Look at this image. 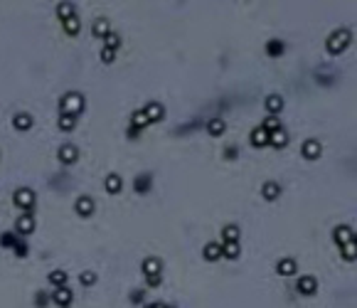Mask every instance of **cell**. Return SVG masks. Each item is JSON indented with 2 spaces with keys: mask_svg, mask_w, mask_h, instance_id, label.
<instances>
[{
  "mask_svg": "<svg viewBox=\"0 0 357 308\" xmlns=\"http://www.w3.org/2000/svg\"><path fill=\"white\" fill-rule=\"evenodd\" d=\"M353 44V32L348 30V27H340V30H335L330 37H328V42H325V49H328V54H343L348 47Z\"/></svg>",
  "mask_w": 357,
  "mask_h": 308,
  "instance_id": "1",
  "label": "cell"
},
{
  "mask_svg": "<svg viewBox=\"0 0 357 308\" xmlns=\"http://www.w3.org/2000/svg\"><path fill=\"white\" fill-rule=\"evenodd\" d=\"M12 202H15V207L22 210V215H32L37 210V195L32 188H17L12 195Z\"/></svg>",
  "mask_w": 357,
  "mask_h": 308,
  "instance_id": "2",
  "label": "cell"
},
{
  "mask_svg": "<svg viewBox=\"0 0 357 308\" xmlns=\"http://www.w3.org/2000/svg\"><path fill=\"white\" fill-rule=\"evenodd\" d=\"M84 111V94L79 91H67L59 99V114L64 116H79Z\"/></svg>",
  "mask_w": 357,
  "mask_h": 308,
  "instance_id": "3",
  "label": "cell"
},
{
  "mask_svg": "<svg viewBox=\"0 0 357 308\" xmlns=\"http://www.w3.org/2000/svg\"><path fill=\"white\" fill-rule=\"evenodd\" d=\"M72 291L67 289V286H59V289H54L52 294H49V301L54 304V306H59V308H69L72 306Z\"/></svg>",
  "mask_w": 357,
  "mask_h": 308,
  "instance_id": "4",
  "label": "cell"
},
{
  "mask_svg": "<svg viewBox=\"0 0 357 308\" xmlns=\"http://www.w3.org/2000/svg\"><path fill=\"white\" fill-rule=\"evenodd\" d=\"M35 215H20L17 217V222H15V234L17 237H27V234H32L35 232Z\"/></svg>",
  "mask_w": 357,
  "mask_h": 308,
  "instance_id": "5",
  "label": "cell"
},
{
  "mask_svg": "<svg viewBox=\"0 0 357 308\" xmlns=\"http://www.w3.org/2000/svg\"><path fill=\"white\" fill-rule=\"evenodd\" d=\"M59 163H64V165H74L77 160H79V148L74 146V143H64V146H59Z\"/></svg>",
  "mask_w": 357,
  "mask_h": 308,
  "instance_id": "6",
  "label": "cell"
},
{
  "mask_svg": "<svg viewBox=\"0 0 357 308\" xmlns=\"http://www.w3.org/2000/svg\"><path fill=\"white\" fill-rule=\"evenodd\" d=\"M74 210H77L79 217H91L94 210H96V202H94V197L81 195V197H77V202H74Z\"/></svg>",
  "mask_w": 357,
  "mask_h": 308,
  "instance_id": "7",
  "label": "cell"
},
{
  "mask_svg": "<svg viewBox=\"0 0 357 308\" xmlns=\"http://www.w3.org/2000/svg\"><path fill=\"white\" fill-rule=\"evenodd\" d=\"M296 291H298L301 296H313L318 291V279L316 276H301V279L296 281Z\"/></svg>",
  "mask_w": 357,
  "mask_h": 308,
  "instance_id": "8",
  "label": "cell"
},
{
  "mask_svg": "<svg viewBox=\"0 0 357 308\" xmlns=\"http://www.w3.org/2000/svg\"><path fill=\"white\" fill-rule=\"evenodd\" d=\"M301 155H303L306 160H318V158L323 155V146H320V141L308 138V141L303 143V148H301Z\"/></svg>",
  "mask_w": 357,
  "mask_h": 308,
  "instance_id": "9",
  "label": "cell"
},
{
  "mask_svg": "<svg viewBox=\"0 0 357 308\" xmlns=\"http://www.w3.org/2000/svg\"><path fill=\"white\" fill-rule=\"evenodd\" d=\"M333 239H335V244H348V242H355V230L350 227V225H340V227H335V232H333Z\"/></svg>",
  "mask_w": 357,
  "mask_h": 308,
  "instance_id": "10",
  "label": "cell"
},
{
  "mask_svg": "<svg viewBox=\"0 0 357 308\" xmlns=\"http://www.w3.org/2000/svg\"><path fill=\"white\" fill-rule=\"evenodd\" d=\"M143 114H146V118H148V126H151V123H160V121L165 118V109H163V104L153 101V104H148V106L143 109Z\"/></svg>",
  "mask_w": 357,
  "mask_h": 308,
  "instance_id": "11",
  "label": "cell"
},
{
  "mask_svg": "<svg viewBox=\"0 0 357 308\" xmlns=\"http://www.w3.org/2000/svg\"><path fill=\"white\" fill-rule=\"evenodd\" d=\"M298 271V262L296 259H291V257H283V259H278L276 262V274L278 276H293Z\"/></svg>",
  "mask_w": 357,
  "mask_h": 308,
  "instance_id": "12",
  "label": "cell"
},
{
  "mask_svg": "<svg viewBox=\"0 0 357 308\" xmlns=\"http://www.w3.org/2000/svg\"><path fill=\"white\" fill-rule=\"evenodd\" d=\"M202 257H204V262H219L222 259V244L219 242H207L204 249H202Z\"/></svg>",
  "mask_w": 357,
  "mask_h": 308,
  "instance_id": "13",
  "label": "cell"
},
{
  "mask_svg": "<svg viewBox=\"0 0 357 308\" xmlns=\"http://www.w3.org/2000/svg\"><path fill=\"white\" fill-rule=\"evenodd\" d=\"M264 109L269 111V116H278L283 111V99H281L278 94H269V96L264 99Z\"/></svg>",
  "mask_w": 357,
  "mask_h": 308,
  "instance_id": "14",
  "label": "cell"
},
{
  "mask_svg": "<svg viewBox=\"0 0 357 308\" xmlns=\"http://www.w3.org/2000/svg\"><path fill=\"white\" fill-rule=\"evenodd\" d=\"M151 188H153V173H143V175H138L133 180V190L138 195H146Z\"/></svg>",
  "mask_w": 357,
  "mask_h": 308,
  "instance_id": "15",
  "label": "cell"
},
{
  "mask_svg": "<svg viewBox=\"0 0 357 308\" xmlns=\"http://www.w3.org/2000/svg\"><path fill=\"white\" fill-rule=\"evenodd\" d=\"M104 188H106V193L109 195H119L121 188H123V180H121L119 173H109L106 180H104Z\"/></svg>",
  "mask_w": 357,
  "mask_h": 308,
  "instance_id": "16",
  "label": "cell"
},
{
  "mask_svg": "<svg viewBox=\"0 0 357 308\" xmlns=\"http://www.w3.org/2000/svg\"><path fill=\"white\" fill-rule=\"evenodd\" d=\"M143 274L146 276H160V271H163V262H160L158 257H148L146 262H143Z\"/></svg>",
  "mask_w": 357,
  "mask_h": 308,
  "instance_id": "17",
  "label": "cell"
},
{
  "mask_svg": "<svg viewBox=\"0 0 357 308\" xmlns=\"http://www.w3.org/2000/svg\"><path fill=\"white\" fill-rule=\"evenodd\" d=\"M111 32V25H109V20L106 17H99V20H94V25H91V35L99 39H104L106 35Z\"/></svg>",
  "mask_w": 357,
  "mask_h": 308,
  "instance_id": "18",
  "label": "cell"
},
{
  "mask_svg": "<svg viewBox=\"0 0 357 308\" xmlns=\"http://www.w3.org/2000/svg\"><path fill=\"white\" fill-rule=\"evenodd\" d=\"M269 146H274V148H286L288 146V133L283 131V126L278 128V131H274V133H269Z\"/></svg>",
  "mask_w": 357,
  "mask_h": 308,
  "instance_id": "19",
  "label": "cell"
},
{
  "mask_svg": "<svg viewBox=\"0 0 357 308\" xmlns=\"http://www.w3.org/2000/svg\"><path fill=\"white\" fill-rule=\"evenodd\" d=\"M222 244V259H237L239 254H241V247H239V242H219Z\"/></svg>",
  "mask_w": 357,
  "mask_h": 308,
  "instance_id": "20",
  "label": "cell"
},
{
  "mask_svg": "<svg viewBox=\"0 0 357 308\" xmlns=\"http://www.w3.org/2000/svg\"><path fill=\"white\" fill-rule=\"evenodd\" d=\"M278 195H281V185H278V183H274V180L264 183V188H261V197H264L266 202H274Z\"/></svg>",
  "mask_w": 357,
  "mask_h": 308,
  "instance_id": "21",
  "label": "cell"
},
{
  "mask_svg": "<svg viewBox=\"0 0 357 308\" xmlns=\"http://www.w3.org/2000/svg\"><path fill=\"white\" fill-rule=\"evenodd\" d=\"M251 146H254V148H264V146H269V133H266L261 126L251 131Z\"/></svg>",
  "mask_w": 357,
  "mask_h": 308,
  "instance_id": "22",
  "label": "cell"
},
{
  "mask_svg": "<svg viewBox=\"0 0 357 308\" xmlns=\"http://www.w3.org/2000/svg\"><path fill=\"white\" fill-rule=\"evenodd\" d=\"M32 123H35V121H32V116L30 114H15L12 116V126H15L17 131H30Z\"/></svg>",
  "mask_w": 357,
  "mask_h": 308,
  "instance_id": "23",
  "label": "cell"
},
{
  "mask_svg": "<svg viewBox=\"0 0 357 308\" xmlns=\"http://www.w3.org/2000/svg\"><path fill=\"white\" fill-rule=\"evenodd\" d=\"M77 15V7L72 5V2H59L57 5V17L64 22V20H69V17H74Z\"/></svg>",
  "mask_w": 357,
  "mask_h": 308,
  "instance_id": "24",
  "label": "cell"
},
{
  "mask_svg": "<svg viewBox=\"0 0 357 308\" xmlns=\"http://www.w3.org/2000/svg\"><path fill=\"white\" fill-rule=\"evenodd\" d=\"M224 131H227V123H224L222 118H212V121H207V133H209V136H214V138H217V136H222Z\"/></svg>",
  "mask_w": 357,
  "mask_h": 308,
  "instance_id": "25",
  "label": "cell"
},
{
  "mask_svg": "<svg viewBox=\"0 0 357 308\" xmlns=\"http://www.w3.org/2000/svg\"><path fill=\"white\" fill-rule=\"evenodd\" d=\"M57 126H59V131L69 133V131H74V128H77V116H64V114H59V118H57Z\"/></svg>",
  "mask_w": 357,
  "mask_h": 308,
  "instance_id": "26",
  "label": "cell"
},
{
  "mask_svg": "<svg viewBox=\"0 0 357 308\" xmlns=\"http://www.w3.org/2000/svg\"><path fill=\"white\" fill-rule=\"evenodd\" d=\"M47 281L54 286V289H59V286H67V271L62 269H54L49 271V276H47Z\"/></svg>",
  "mask_w": 357,
  "mask_h": 308,
  "instance_id": "27",
  "label": "cell"
},
{
  "mask_svg": "<svg viewBox=\"0 0 357 308\" xmlns=\"http://www.w3.org/2000/svg\"><path fill=\"white\" fill-rule=\"evenodd\" d=\"M283 52H286V44H283L281 39H269V42H266V54H269V57H281Z\"/></svg>",
  "mask_w": 357,
  "mask_h": 308,
  "instance_id": "28",
  "label": "cell"
},
{
  "mask_svg": "<svg viewBox=\"0 0 357 308\" xmlns=\"http://www.w3.org/2000/svg\"><path fill=\"white\" fill-rule=\"evenodd\" d=\"M239 227L232 222V225H227L224 230H222V242H239Z\"/></svg>",
  "mask_w": 357,
  "mask_h": 308,
  "instance_id": "29",
  "label": "cell"
},
{
  "mask_svg": "<svg viewBox=\"0 0 357 308\" xmlns=\"http://www.w3.org/2000/svg\"><path fill=\"white\" fill-rule=\"evenodd\" d=\"M340 249H343V259H345V262H355L357 259V242H348V244H343Z\"/></svg>",
  "mask_w": 357,
  "mask_h": 308,
  "instance_id": "30",
  "label": "cell"
},
{
  "mask_svg": "<svg viewBox=\"0 0 357 308\" xmlns=\"http://www.w3.org/2000/svg\"><path fill=\"white\" fill-rule=\"evenodd\" d=\"M146 126H148V118H146V114H143V109L131 116V128L141 131V128H146Z\"/></svg>",
  "mask_w": 357,
  "mask_h": 308,
  "instance_id": "31",
  "label": "cell"
},
{
  "mask_svg": "<svg viewBox=\"0 0 357 308\" xmlns=\"http://www.w3.org/2000/svg\"><path fill=\"white\" fill-rule=\"evenodd\" d=\"M96 281H99V276H96V271L86 269V271H81V274H79V284H81V286H86V289H89V286H94Z\"/></svg>",
  "mask_w": 357,
  "mask_h": 308,
  "instance_id": "32",
  "label": "cell"
},
{
  "mask_svg": "<svg viewBox=\"0 0 357 308\" xmlns=\"http://www.w3.org/2000/svg\"><path fill=\"white\" fill-rule=\"evenodd\" d=\"M79 30H81V25H79V17L74 15V17H69V20H64V32L67 35H79Z\"/></svg>",
  "mask_w": 357,
  "mask_h": 308,
  "instance_id": "33",
  "label": "cell"
},
{
  "mask_svg": "<svg viewBox=\"0 0 357 308\" xmlns=\"http://www.w3.org/2000/svg\"><path fill=\"white\" fill-rule=\"evenodd\" d=\"M12 252H15V257H17V259H25V257L30 254V247H27V242H25V239H20V237H17V242H15Z\"/></svg>",
  "mask_w": 357,
  "mask_h": 308,
  "instance_id": "34",
  "label": "cell"
},
{
  "mask_svg": "<svg viewBox=\"0 0 357 308\" xmlns=\"http://www.w3.org/2000/svg\"><path fill=\"white\" fill-rule=\"evenodd\" d=\"M104 47H106V49H114V52H116V49L121 47L119 32H114V30H111V32H109V35L104 37Z\"/></svg>",
  "mask_w": 357,
  "mask_h": 308,
  "instance_id": "35",
  "label": "cell"
},
{
  "mask_svg": "<svg viewBox=\"0 0 357 308\" xmlns=\"http://www.w3.org/2000/svg\"><path fill=\"white\" fill-rule=\"evenodd\" d=\"M261 128L266 131V133H274L281 128V121H278V116H266L264 118V123H261Z\"/></svg>",
  "mask_w": 357,
  "mask_h": 308,
  "instance_id": "36",
  "label": "cell"
},
{
  "mask_svg": "<svg viewBox=\"0 0 357 308\" xmlns=\"http://www.w3.org/2000/svg\"><path fill=\"white\" fill-rule=\"evenodd\" d=\"M15 242H17V234H15V232H2V234H0V247L12 249V247H15Z\"/></svg>",
  "mask_w": 357,
  "mask_h": 308,
  "instance_id": "37",
  "label": "cell"
},
{
  "mask_svg": "<svg viewBox=\"0 0 357 308\" xmlns=\"http://www.w3.org/2000/svg\"><path fill=\"white\" fill-rule=\"evenodd\" d=\"M47 304H49V294L37 291V296H35V306H37V308H47Z\"/></svg>",
  "mask_w": 357,
  "mask_h": 308,
  "instance_id": "38",
  "label": "cell"
},
{
  "mask_svg": "<svg viewBox=\"0 0 357 308\" xmlns=\"http://www.w3.org/2000/svg\"><path fill=\"white\" fill-rule=\"evenodd\" d=\"M114 59H116V52H114V49H106V47H104V49H101V62H104V64H111Z\"/></svg>",
  "mask_w": 357,
  "mask_h": 308,
  "instance_id": "39",
  "label": "cell"
},
{
  "mask_svg": "<svg viewBox=\"0 0 357 308\" xmlns=\"http://www.w3.org/2000/svg\"><path fill=\"white\" fill-rule=\"evenodd\" d=\"M146 284H148V289H158L163 284V279L160 276H146Z\"/></svg>",
  "mask_w": 357,
  "mask_h": 308,
  "instance_id": "40",
  "label": "cell"
},
{
  "mask_svg": "<svg viewBox=\"0 0 357 308\" xmlns=\"http://www.w3.org/2000/svg\"><path fill=\"white\" fill-rule=\"evenodd\" d=\"M224 158H227V160H237V158H239V148H237V146H229V148L224 151Z\"/></svg>",
  "mask_w": 357,
  "mask_h": 308,
  "instance_id": "41",
  "label": "cell"
},
{
  "mask_svg": "<svg viewBox=\"0 0 357 308\" xmlns=\"http://www.w3.org/2000/svg\"><path fill=\"white\" fill-rule=\"evenodd\" d=\"M131 304H143V291H131Z\"/></svg>",
  "mask_w": 357,
  "mask_h": 308,
  "instance_id": "42",
  "label": "cell"
},
{
  "mask_svg": "<svg viewBox=\"0 0 357 308\" xmlns=\"http://www.w3.org/2000/svg\"><path fill=\"white\" fill-rule=\"evenodd\" d=\"M143 308H165L163 304H148V306H143Z\"/></svg>",
  "mask_w": 357,
  "mask_h": 308,
  "instance_id": "43",
  "label": "cell"
},
{
  "mask_svg": "<svg viewBox=\"0 0 357 308\" xmlns=\"http://www.w3.org/2000/svg\"><path fill=\"white\" fill-rule=\"evenodd\" d=\"M165 308H175V306H165Z\"/></svg>",
  "mask_w": 357,
  "mask_h": 308,
  "instance_id": "44",
  "label": "cell"
}]
</instances>
